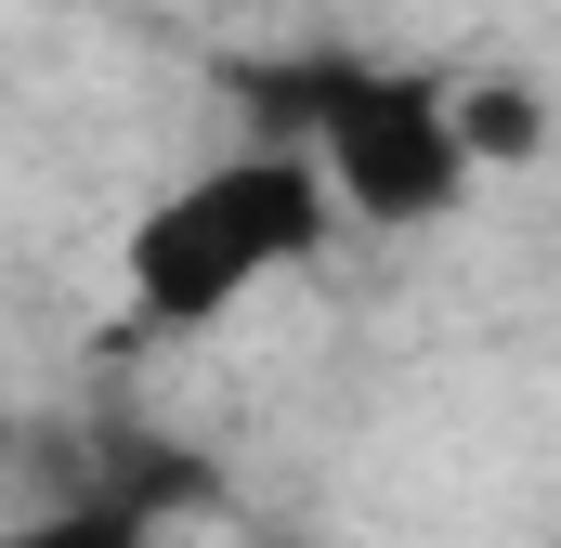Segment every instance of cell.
<instances>
[{
	"instance_id": "6da1fadb",
	"label": "cell",
	"mask_w": 561,
	"mask_h": 548,
	"mask_svg": "<svg viewBox=\"0 0 561 548\" xmlns=\"http://www.w3.org/2000/svg\"><path fill=\"white\" fill-rule=\"evenodd\" d=\"M236 105L275 144H313L327 196L379 236H419L470 196V132L457 92L431 66H353V53H287V66H236Z\"/></svg>"
},
{
	"instance_id": "7a4b0ae2",
	"label": "cell",
	"mask_w": 561,
	"mask_h": 548,
	"mask_svg": "<svg viewBox=\"0 0 561 548\" xmlns=\"http://www.w3.org/2000/svg\"><path fill=\"white\" fill-rule=\"evenodd\" d=\"M327 222H340V196H327V170H313V144H249V157H222V170H183L157 209L131 222V327L157 340H183V327H222L262 274L313 262L327 249Z\"/></svg>"
},
{
	"instance_id": "8992f818",
	"label": "cell",
	"mask_w": 561,
	"mask_h": 548,
	"mask_svg": "<svg viewBox=\"0 0 561 548\" xmlns=\"http://www.w3.org/2000/svg\"><path fill=\"white\" fill-rule=\"evenodd\" d=\"M249 548H300V536H249Z\"/></svg>"
},
{
	"instance_id": "277c9868",
	"label": "cell",
	"mask_w": 561,
	"mask_h": 548,
	"mask_svg": "<svg viewBox=\"0 0 561 548\" xmlns=\"http://www.w3.org/2000/svg\"><path fill=\"white\" fill-rule=\"evenodd\" d=\"M0 548H144V510H131V496H105V483H79L66 510H39V523H13Z\"/></svg>"
},
{
	"instance_id": "5b68a950",
	"label": "cell",
	"mask_w": 561,
	"mask_h": 548,
	"mask_svg": "<svg viewBox=\"0 0 561 548\" xmlns=\"http://www.w3.org/2000/svg\"><path fill=\"white\" fill-rule=\"evenodd\" d=\"M0 470H13V392H0Z\"/></svg>"
},
{
	"instance_id": "3957f363",
	"label": "cell",
	"mask_w": 561,
	"mask_h": 548,
	"mask_svg": "<svg viewBox=\"0 0 561 548\" xmlns=\"http://www.w3.org/2000/svg\"><path fill=\"white\" fill-rule=\"evenodd\" d=\"M457 132H470V170H523L549 144V105L510 92V79H457Z\"/></svg>"
}]
</instances>
